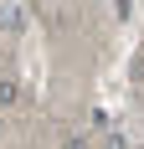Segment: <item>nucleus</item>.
Masks as SVG:
<instances>
[{
  "mask_svg": "<svg viewBox=\"0 0 144 149\" xmlns=\"http://www.w3.org/2000/svg\"><path fill=\"white\" fill-rule=\"evenodd\" d=\"M103 149H129V144H124V134H103Z\"/></svg>",
  "mask_w": 144,
  "mask_h": 149,
  "instance_id": "2",
  "label": "nucleus"
},
{
  "mask_svg": "<svg viewBox=\"0 0 144 149\" xmlns=\"http://www.w3.org/2000/svg\"><path fill=\"white\" fill-rule=\"evenodd\" d=\"M62 149H87V139H67V144H62Z\"/></svg>",
  "mask_w": 144,
  "mask_h": 149,
  "instance_id": "3",
  "label": "nucleus"
},
{
  "mask_svg": "<svg viewBox=\"0 0 144 149\" xmlns=\"http://www.w3.org/2000/svg\"><path fill=\"white\" fill-rule=\"evenodd\" d=\"M10 103H21V88L15 82H0V108H10Z\"/></svg>",
  "mask_w": 144,
  "mask_h": 149,
  "instance_id": "1",
  "label": "nucleus"
}]
</instances>
